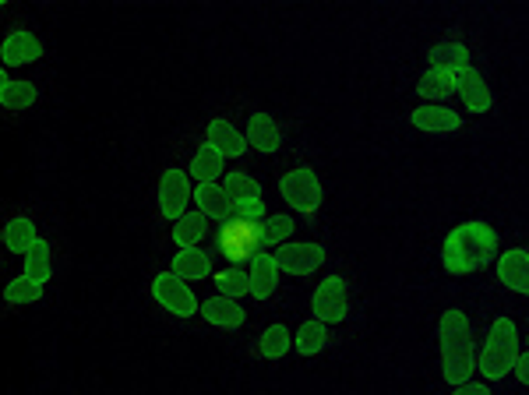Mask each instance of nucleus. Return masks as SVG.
Masks as SVG:
<instances>
[{
  "label": "nucleus",
  "mask_w": 529,
  "mask_h": 395,
  "mask_svg": "<svg viewBox=\"0 0 529 395\" xmlns=\"http://www.w3.org/2000/svg\"><path fill=\"white\" fill-rule=\"evenodd\" d=\"M498 254V233L494 226L473 219V223H463L456 226L448 237H445V247H441V262L452 276H470V272H480L487 269Z\"/></svg>",
  "instance_id": "obj_1"
},
{
  "label": "nucleus",
  "mask_w": 529,
  "mask_h": 395,
  "mask_svg": "<svg viewBox=\"0 0 529 395\" xmlns=\"http://www.w3.org/2000/svg\"><path fill=\"white\" fill-rule=\"evenodd\" d=\"M441 375L448 385H466L470 375H473V336H470V322L463 311H445L441 315Z\"/></svg>",
  "instance_id": "obj_2"
},
{
  "label": "nucleus",
  "mask_w": 529,
  "mask_h": 395,
  "mask_svg": "<svg viewBox=\"0 0 529 395\" xmlns=\"http://www.w3.org/2000/svg\"><path fill=\"white\" fill-rule=\"evenodd\" d=\"M516 364H519V332H516V322L512 318H498L491 325V332H487V343L480 350V364L477 368L484 371V378L498 382L509 371H516Z\"/></svg>",
  "instance_id": "obj_3"
},
{
  "label": "nucleus",
  "mask_w": 529,
  "mask_h": 395,
  "mask_svg": "<svg viewBox=\"0 0 529 395\" xmlns=\"http://www.w3.org/2000/svg\"><path fill=\"white\" fill-rule=\"evenodd\" d=\"M264 244V223H251V219H241V216H234V219H226L223 226H219V233H216V251L226 258V262H234L237 269L244 265V262H255L258 254H262Z\"/></svg>",
  "instance_id": "obj_4"
},
{
  "label": "nucleus",
  "mask_w": 529,
  "mask_h": 395,
  "mask_svg": "<svg viewBox=\"0 0 529 395\" xmlns=\"http://www.w3.org/2000/svg\"><path fill=\"white\" fill-rule=\"evenodd\" d=\"M152 297H156V304H163V308H166L170 315H177V318L202 315V308H198V300H195L188 279H180L177 272L156 276V279H152Z\"/></svg>",
  "instance_id": "obj_5"
},
{
  "label": "nucleus",
  "mask_w": 529,
  "mask_h": 395,
  "mask_svg": "<svg viewBox=\"0 0 529 395\" xmlns=\"http://www.w3.org/2000/svg\"><path fill=\"white\" fill-rule=\"evenodd\" d=\"M279 194L303 216L318 212L321 205V180L314 170H289L282 180H279Z\"/></svg>",
  "instance_id": "obj_6"
},
{
  "label": "nucleus",
  "mask_w": 529,
  "mask_h": 395,
  "mask_svg": "<svg viewBox=\"0 0 529 395\" xmlns=\"http://www.w3.org/2000/svg\"><path fill=\"white\" fill-rule=\"evenodd\" d=\"M191 198H195L191 173H184V170H166V173L159 177V212H163L166 219H184Z\"/></svg>",
  "instance_id": "obj_7"
},
{
  "label": "nucleus",
  "mask_w": 529,
  "mask_h": 395,
  "mask_svg": "<svg viewBox=\"0 0 529 395\" xmlns=\"http://www.w3.org/2000/svg\"><path fill=\"white\" fill-rule=\"evenodd\" d=\"M310 311H314V318L325 322V325L342 322V318H346V283H342L339 276H328V279L314 290Z\"/></svg>",
  "instance_id": "obj_8"
},
{
  "label": "nucleus",
  "mask_w": 529,
  "mask_h": 395,
  "mask_svg": "<svg viewBox=\"0 0 529 395\" xmlns=\"http://www.w3.org/2000/svg\"><path fill=\"white\" fill-rule=\"evenodd\" d=\"M275 262H279V269L289 272V276H310V272L321 269L325 247H321V244H282V247L275 251Z\"/></svg>",
  "instance_id": "obj_9"
},
{
  "label": "nucleus",
  "mask_w": 529,
  "mask_h": 395,
  "mask_svg": "<svg viewBox=\"0 0 529 395\" xmlns=\"http://www.w3.org/2000/svg\"><path fill=\"white\" fill-rule=\"evenodd\" d=\"M498 279L512 290V293H523L529 297V251H505L498 258Z\"/></svg>",
  "instance_id": "obj_10"
},
{
  "label": "nucleus",
  "mask_w": 529,
  "mask_h": 395,
  "mask_svg": "<svg viewBox=\"0 0 529 395\" xmlns=\"http://www.w3.org/2000/svg\"><path fill=\"white\" fill-rule=\"evenodd\" d=\"M456 78H459V95H463L466 110H470V113H487L494 99H491V88H487L484 74H480L477 67H466V71H459Z\"/></svg>",
  "instance_id": "obj_11"
},
{
  "label": "nucleus",
  "mask_w": 529,
  "mask_h": 395,
  "mask_svg": "<svg viewBox=\"0 0 529 395\" xmlns=\"http://www.w3.org/2000/svg\"><path fill=\"white\" fill-rule=\"evenodd\" d=\"M195 201H198V209H202L209 219L226 223V219H234V216H237L234 198H230V194H226V187H219V184H198V187H195Z\"/></svg>",
  "instance_id": "obj_12"
},
{
  "label": "nucleus",
  "mask_w": 529,
  "mask_h": 395,
  "mask_svg": "<svg viewBox=\"0 0 529 395\" xmlns=\"http://www.w3.org/2000/svg\"><path fill=\"white\" fill-rule=\"evenodd\" d=\"M410 120H413V127H417V131H434V134L459 131V124H463V117H459L456 110H448V106H438V103L413 110V113H410Z\"/></svg>",
  "instance_id": "obj_13"
},
{
  "label": "nucleus",
  "mask_w": 529,
  "mask_h": 395,
  "mask_svg": "<svg viewBox=\"0 0 529 395\" xmlns=\"http://www.w3.org/2000/svg\"><path fill=\"white\" fill-rule=\"evenodd\" d=\"M42 57V42L32 35V32H11L0 46V60L11 67V64H32Z\"/></svg>",
  "instance_id": "obj_14"
},
{
  "label": "nucleus",
  "mask_w": 529,
  "mask_h": 395,
  "mask_svg": "<svg viewBox=\"0 0 529 395\" xmlns=\"http://www.w3.org/2000/svg\"><path fill=\"white\" fill-rule=\"evenodd\" d=\"M202 318L209 325H216V329H241L248 311L237 300H230V297H212V300L202 304Z\"/></svg>",
  "instance_id": "obj_15"
},
{
  "label": "nucleus",
  "mask_w": 529,
  "mask_h": 395,
  "mask_svg": "<svg viewBox=\"0 0 529 395\" xmlns=\"http://www.w3.org/2000/svg\"><path fill=\"white\" fill-rule=\"evenodd\" d=\"M248 276H251V297L268 300L275 293V286H279V262H275V254H258L251 262Z\"/></svg>",
  "instance_id": "obj_16"
},
{
  "label": "nucleus",
  "mask_w": 529,
  "mask_h": 395,
  "mask_svg": "<svg viewBox=\"0 0 529 395\" xmlns=\"http://www.w3.org/2000/svg\"><path fill=\"white\" fill-rule=\"evenodd\" d=\"M205 134H209V141H212L226 159H237V156L248 152V138H241V131H237L230 120H212Z\"/></svg>",
  "instance_id": "obj_17"
},
{
  "label": "nucleus",
  "mask_w": 529,
  "mask_h": 395,
  "mask_svg": "<svg viewBox=\"0 0 529 395\" xmlns=\"http://www.w3.org/2000/svg\"><path fill=\"white\" fill-rule=\"evenodd\" d=\"M223 159H226V156H223L212 141H205V145L195 152V159H191V170H188V173H191L198 184H216V177L223 173Z\"/></svg>",
  "instance_id": "obj_18"
},
{
  "label": "nucleus",
  "mask_w": 529,
  "mask_h": 395,
  "mask_svg": "<svg viewBox=\"0 0 529 395\" xmlns=\"http://www.w3.org/2000/svg\"><path fill=\"white\" fill-rule=\"evenodd\" d=\"M417 92L424 95V99H431V103H438V99H448L452 92H459V78L452 74V71H441V67H431L420 81H417Z\"/></svg>",
  "instance_id": "obj_19"
},
{
  "label": "nucleus",
  "mask_w": 529,
  "mask_h": 395,
  "mask_svg": "<svg viewBox=\"0 0 529 395\" xmlns=\"http://www.w3.org/2000/svg\"><path fill=\"white\" fill-rule=\"evenodd\" d=\"M170 272H177L180 279H205V276H212V258L198 247H184L180 254H173Z\"/></svg>",
  "instance_id": "obj_20"
},
{
  "label": "nucleus",
  "mask_w": 529,
  "mask_h": 395,
  "mask_svg": "<svg viewBox=\"0 0 529 395\" xmlns=\"http://www.w3.org/2000/svg\"><path fill=\"white\" fill-rule=\"evenodd\" d=\"M248 145H255L258 152H275L279 148V127H275V120L268 117V113H255L251 120H248Z\"/></svg>",
  "instance_id": "obj_21"
},
{
  "label": "nucleus",
  "mask_w": 529,
  "mask_h": 395,
  "mask_svg": "<svg viewBox=\"0 0 529 395\" xmlns=\"http://www.w3.org/2000/svg\"><path fill=\"white\" fill-rule=\"evenodd\" d=\"M427 57H431V67H441V71H452V74L470 67V49L463 42H438V46H431Z\"/></svg>",
  "instance_id": "obj_22"
},
{
  "label": "nucleus",
  "mask_w": 529,
  "mask_h": 395,
  "mask_svg": "<svg viewBox=\"0 0 529 395\" xmlns=\"http://www.w3.org/2000/svg\"><path fill=\"white\" fill-rule=\"evenodd\" d=\"M35 85L32 81H11L7 74H0V103H4V110H28L32 103H35Z\"/></svg>",
  "instance_id": "obj_23"
},
{
  "label": "nucleus",
  "mask_w": 529,
  "mask_h": 395,
  "mask_svg": "<svg viewBox=\"0 0 529 395\" xmlns=\"http://www.w3.org/2000/svg\"><path fill=\"white\" fill-rule=\"evenodd\" d=\"M205 233H209V216H205V212H188V216L177 219V226H173V244L184 251V247H195Z\"/></svg>",
  "instance_id": "obj_24"
},
{
  "label": "nucleus",
  "mask_w": 529,
  "mask_h": 395,
  "mask_svg": "<svg viewBox=\"0 0 529 395\" xmlns=\"http://www.w3.org/2000/svg\"><path fill=\"white\" fill-rule=\"evenodd\" d=\"M35 226H32V219H25V216H18V219H11L7 226H4V244H7V251H14V254H28L32 247H35Z\"/></svg>",
  "instance_id": "obj_25"
},
{
  "label": "nucleus",
  "mask_w": 529,
  "mask_h": 395,
  "mask_svg": "<svg viewBox=\"0 0 529 395\" xmlns=\"http://www.w3.org/2000/svg\"><path fill=\"white\" fill-rule=\"evenodd\" d=\"M325 343H328V325H325V322L314 318V322H303V325L296 329V353H300V357L321 353Z\"/></svg>",
  "instance_id": "obj_26"
},
{
  "label": "nucleus",
  "mask_w": 529,
  "mask_h": 395,
  "mask_svg": "<svg viewBox=\"0 0 529 395\" xmlns=\"http://www.w3.org/2000/svg\"><path fill=\"white\" fill-rule=\"evenodd\" d=\"M223 187H226V194L234 198V205H237V209H244V205H255V201H262V187H258V180H255V177H244V173H230Z\"/></svg>",
  "instance_id": "obj_27"
},
{
  "label": "nucleus",
  "mask_w": 529,
  "mask_h": 395,
  "mask_svg": "<svg viewBox=\"0 0 529 395\" xmlns=\"http://www.w3.org/2000/svg\"><path fill=\"white\" fill-rule=\"evenodd\" d=\"M216 286H219V297L237 300V297L251 293V276L234 265V269H226V272H216Z\"/></svg>",
  "instance_id": "obj_28"
},
{
  "label": "nucleus",
  "mask_w": 529,
  "mask_h": 395,
  "mask_svg": "<svg viewBox=\"0 0 529 395\" xmlns=\"http://www.w3.org/2000/svg\"><path fill=\"white\" fill-rule=\"evenodd\" d=\"M25 276L35 283L50 279V244L46 240H35V247L25 254Z\"/></svg>",
  "instance_id": "obj_29"
},
{
  "label": "nucleus",
  "mask_w": 529,
  "mask_h": 395,
  "mask_svg": "<svg viewBox=\"0 0 529 395\" xmlns=\"http://www.w3.org/2000/svg\"><path fill=\"white\" fill-rule=\"evenodd\" d=\"M42 297V283H35V279H28V276H18L14 283H7V290H4V300L7 304H35Z\"/></svg>",
  "instance_id": "obj_30"
},
{
  "label": "nucleus",
  "mask_w": 529,
  "mask_h": 395,
  "mask_svg": "<svg viewBox=\"0 0 529 395\" xmlns=\"http://www.w3.org/2000/svg\"><path fill=\"white\" fill-rule=\"evenodd\" d=\"M289 346H293V339H289V329H286V325H272V329H264L262 353L268 357V361L286 357V353H289Z\"/></svg>",
  "instance_id": "obj_31"
},
{
  "label": "nucleus",
  "mask_w": 529,
  "mask_h": 395,
  "mask_svg": "<svg viewBox=\"0 0 529 395\" xmlns=\"http://www.w3.org/2000/svg\"><path fill=\"white\" fill-rule=\"evenodd\" d=\"M289 233H293V219H289V216H272V219H264V244H268V247H272V244H282Z\"/></svg>",
  "instance_id": "obj_32"
},
{
  "label": "nucleus",
  "mask_w": 529,
  "mask_h": 395,
  "mask_svg": "<svg viewBox=\"0 0 529 395\" xmlns=\"http://www.w3.org/2000/svg\"><path fill=\"white\" fill-rule=\"evenodd\" d=\"M237 216H241V219H251V223H262L264 201H255V205H244V209H237Z\"/></svg>",
  "instance_id": "obj_33"
},
{
  "label": "nucleus",
  "mask_w": 529,
  "mask_h": 395,
  "mask_svg": "<svg viewBox=\"0 0 529 395\" xmlns=\"http://www.w3.org/2000/svg\"><path fill=\"white\" fill-rule=\"evenodd\" d=\"M452 395H491V389H487V385H470V382H466V385H459Z\"/></svg>",
  "instance_id": "obj_34"
},
{
  "label": "nucleus",
  "mask_w": 529,
  "mask_h": 395,
  "mask_svg": "<svg viewBox=\"0 0 529 395\" xmlns=\"http://www.w3.org/2000/svg\"><path fill=\"white\" fill-rule=\"evenodd\" d=\"M516 378H519L523 385H529V353L519 357V364H516Z\"/></svg>",
  "instance_id": "obj_35"
},
{
  "label": "nucleus",
  "mask_w": 529,
  "mask_h": 395,
  "mask_svg": "<svg viewBox=\"0 0 529 395\" xmlns=\"http://www.w3.org/2000/svg\"><path fill=\"white\" fill-rule=\"evenodd\" d=\"M526 346H529V339H526Z\"/></svg>",
  "instance_id": "obj_36"
}]
</instances>
